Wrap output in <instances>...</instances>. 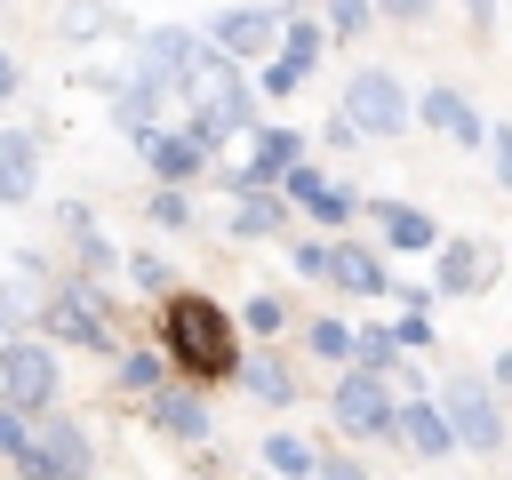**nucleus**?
Returning <instances> with one entry per match:
<instances>
[{
  "instance_id": "nucleus-40",
  "label": "nucleus",
  "mask_w": 512,
  "mask_h": 480,
  "mask_svg": "<svg viewBox=\"0 0 512 480\" xmlns=\"http://www.w3.org/2000/svg\"><path fill=\"white\" fill-rule=\"evenodd\" d=\"M16 96V56H0V104Z\"/></svg>"
},
{
  "instance_id": "nucleus-32",
  "label": "nucleus",
  "mask_w": 512,
  "mask_h": 480,
  "mask_svg": "<svg viewBox=\"0 0 512 480\" xmlns=\"http://www.w3.org/2000/svg\"><path fill=\"white\" fill-rule=\"evenodd\" d=\"M160 368H168V352H128V360H120V384L144 392V384H160Z\"/></svg>"
},
{
  "instance_id": "nucleus-13",
  "label": "nucleus",
  "mask_w": 512,
  "mask_h": 480,
  "mask_svg": "<svg viewBox=\"0 0 512 480\" xmlns=\"http://www.w3.org/2000/svg\"><path fill=\"white\" fill-rule=\"evenodd\" d=\"M168 96H176V88H168L152 64H136V72L120 80V96H112V120L136 136V128H152V120H160V104H168Z\"/></svg>"
},
{
  "instance_id": "nucleus-22",
  "label": "nucleus",
  "mask_w": 512,
  "mask_h": 480,
  "mask_svg": "<svg viewBox=\"0 0 512 480\" xmlns=\"http://www.w3.org/2000/svg\"><path fill=\"white\" fill-rule=\"evenodd\" d=\"M264 464H272L280 480H312V472H320L312 440H296V432H264Z\"/></svg>"
},
{
  "instance_id": "nucleus-36",
  "label": "nucleus",
  "mask_w": 512,
  "mask_h": 480,
  "mask_svg": "<svg viewBox=\"0 0 512 480\" xmlns=\"http://www.w3.org/2000/svg\"><path fill=\"white\" fill-rule=\"evenodd\" d=\"M392 336H400V352H424V344H432V320H424V312H408Z\"/></svg>"
},
{
  "instance_id": "nucleus-12",
  "label": "nucleus",
  "mask_w": 512,
  "mask_h": 480,
  "mask_svg": "<svg viewBox=\"0 0 512 480\" xmlns=\"http://www.w3.org/2000/svg\"><path fill=\"white\" fill-rule=\"evenodd\" d=\"M40 184V144L32 128H0V208H24Z\"/></svg>"
},
{
  "instance_id": "nucleus-5",
  "label": "nucleus",
  "mask_w": 512,
  "mask_h": 480,
  "mask_svg": "<svg viewBox=\"0 0 512 480\" xmlns=\"http://www.w3.org/2000/svg\"><path fill=\"white\" fill-rule=\"evenodd\" d=\"M440 408H448V424H456V448H504V408H496V392L480 384V376H456L448 392H440Z\"/></svg>"
},
{
  "instance_id": "nucleus-27",
  "label": "nucleus",
  "mask_w": 512,
  "mask_h": 480,
  "mask_svg": "<svg viewBox=\"0 0 512 480\" xmlns=\"http://www.w3.org/2000/svg\"><path fill=\"white\" fill-rule=\"evenodd\" d=\"M24 440H32V408L0 400V456H24Z\"/></svg>"
},
{
  "instance_id": "nucleus-35",
  "label": "nucleus",
  "mask_w": 512,
  "mask_h": 480,
  "mask_svg": "<svg viewBox=\"0 0 512 480\" xmlns=\"http://www.w3.org/2000/svg\"><path fill=\"white\" fill-rule=\"evenodd\" d=\"M328 256H336V248H320V240H304V248H296V256H288V264H296V272H304V280H328Z\"/></svg>"
},
{
  "instance_id": "nucleus-11",
  "label": "nucleus",
  "mask_w": 512,
  "mask_h": 480,
  "mask_svg": "<svg viewBox=\"0 0 512 480\" xmlns=\"http://www.w3.org/2000/svg\"><path fill=\"white\" fill-rule=\"evenodd\" d=\"M392 440H408L416 456H448V448H456V424H448L440 400H400V408H392Z\"/></svg>"
},
{
  "instance_id": "nucleus-4",
  "label": "nucleus",
  "mask_w": 512,
  "mask_h": 480,
  "mask_svg": "<svg viewBox=\"0 0 512 480\" xmlns=\"http://www.w3.org/2000/svg\"><path fill=\"white\" fill-rule=\"evenodd\" d=\"M336 112H344L360 136H400V128H408V88H400L392 72H352Z\"/></svg>"
},
{
  "instance_id": "nucleus-39",
  "label": "nucleus",
  "mask_w": 512,
  "mask_h": 480,
  "mask_svg": "<svg viewBox=\"0 0 512 480\" xmlns=\"http://www.w3.org/2000/svg\"><path fill=\"white\" fill-rule=\"evenodd\" d=\"M384 16H400V24H416V16H432V0H376Z\"/></svg>"
},
{
  "instance_id": "nucleus-2",
  "label": "nucleus",
  "mask_w": 512,
  "mask_h": 480,
  "mask_svg": "<svg viewBox=\"0 0 512 480\" xmlns=\"http://www.w3.org/2000/svg\"><path fill=\"white\" fill-rule=\"evenodd\" d=\"M24 480H96V448L72 416H32V440L16 456Z\"/></svg>"
},
{
  "instance_id": "nucleus-10",
  "label": "nucleus",
  "mask_w": 512,
  "mask_h": 480,
  "mask_svg": "<svg viewBox=\"0 0 512 480\" xmlns=\"http://www.w3.org/2000/svg\"><path fill=\"white\" fill-rule=\"evenodd\" d=\"M280 192H288V200H296V208H304L312 224H352V192H344V184H328V176H320L312 160H288Z\"/></svg>"
},
{
  "instance_id": "nucleus-9",
  "label": "nucleus",
  "mask_w": 512,
  "mask_h": 480,
  "mask_svg": "<svg viewBox=\"0 0 512 480\" xmlns=\"http://www.w3.org/2000/svg\"><path fill=\"white\" fill-rule=\"evenodd\" d=\"M280 24H288V16H264V8H224V16H208V40H216L224 56H272V48H280Z\"/></svg>"
},
{
  "instance_id": "nucleus-17",
  "label": "nucleus",
  "mask_w": 512,
  "mask_h": 480,
  "mask_svg": "<svg viewBox=\"0 0 512 480\" xmlns=\"http://www.w3.org/2000/svg\"><path fill=\"white\" fill-rule=\"evenodd\" d=\"M224 184H232V176H224ZM232 192H240V208H232V232H240V240H264V232L288 224V192H280V200L256 192V184H232Z\"/></svg>"
},
{
  "instance_id": "nucleus-29",
  "label": "nucleus",
  "mask_w": 512,
  "mask_h": 480,
  "mask_svg": "<svg viewBox=\"0 0 512 480\" xmlns=\"http://www.w3.org/2000/svg\"><path fill=\"white\" fill-rule=\"evenodd\" d=\"M312 352L320 360H352V328L344 320H312Z\"/></svg>"
},
{
  "instance_id": "nucleus-19",
  "label": "nucleus",
  "mask_w": 512,
  "mask_h": 480,
  "mask_svg": "<svg viewBox=\"0 0 512 480\" xmlns=\"http://www.w3.org/2000/svg\"><path fill=\"white\" fill-rule=\"evenodd\" d=\"M328 288H352V296H376V288H392V280H384V264H376V248H336V256H328Z\"/></svg>"
},
{
  "instance_id": "nucleus-24",
  "label": "nucleus",
  "mask_w": 512,
  "mask_h": 480,
  "mask_svg": "<svg viewBox=\"0 0 512 480\" xmlns=\"http://www.w3.org/2000/svg\"><path fill=\"white\" fill-rule=\"evenodd\" d=\"M112 24H120V16H112V8H104V0H72V8H64V24H56V32H64V40H96V32H112Z\"/></svg>"
},
{
  "instance_id": "nucleus-16",
  "label": "nucleus",
  "mask_w": 512,
  "mask_h": 480,
  "mask_svg": "<svg viewBox=\"0 0 512 480\" xmlns=\"http://www.w3.org/2000/svg\"><path fill=\"white\" fill-rule=\"evenodd\" d=\"M288 160H304V136H296V128H264V136H256V160H248L232 184H280Z\"/></svg>"
},
{
  "instance_id": "nucleus-26",
  "label": "nucleus",
  "mask_w": 512,
  "mask_h": 480,
  "mask_svg": "<svg viewBox=\"0 0 512 480\" xmlns=\"http://www.w3.org/2000/svg\"><path fill=\"white\" fill-rule=\"evenodd\" d=\"M304 72H312L304 56H288V48H272V64H264V88H256V96H296V88H304Z\"/></svg>"
},
{
  "instance_id": "nucleus-25",
  "label": "nucleus",
  "mask_w": 512,
  "mask_h": 480,
  "mask_svg": "<svg viewBox=\"0 0 512 480\" xmlns=\"http://www.w3.org/2000/svg\"><path fill=\"white\" fill-rule=\"evenodd\" d=\"M352 360H360V368H376V376H384V368H392V360H400V336H392V328H352Z\"/></svg>"
},
{
  "instance_id": "nucleus-14",
  "label": "nucleus",
  "mask_w": 512,
  "mask_h": 480,
  "mask_svg": "<svg viewBox=\"0 0 512 480\" xmlns=\"http://www.w3.org/2000/svg\"><path fill=\"white\" fill-rule=\"evenodd\" d=\"M416 112H424V128H440V136H456L464 152H480V144H488V128H480V112H472V104H464L456 88H424V104H416Z\"/></svg>"
},
{
  "instance_id": "nucleus-28",
  "label": "nucleus",
  "mask_w": 512,
  "mask_h": 480,
  "mask_svg": "<svg viewBox=\"0 0 512 480\" xmlns=\"http://www.w3.org/2000/svg\"><path fill=\"white\" fill-rule=\"evenodd\" d=\"M144 216H152L160 232H184V224H192V208H184V192H176V184H168V192H152V208H144Z\"/></svg>"
},
{
  "instance_id": "nucleus-30",
  "label": "nucleus",
  "mask_w": 512,
  "mask_h": 480,
  "mask_svg": "<svg viewBox=\"0 0 512 480\" xmlns=\"http://www.w3.org/2000/svg\"><path fill=\"white\" fill-rule=\"evenodd\" d=\"M128 280H136L144 296H168V280H176V272H168L160 256H128Z\"/></svg>"
},
{
  "instance_id": "nucleus-18",
  "label": "nucleus",
  "mask_w": 512,
  "mask_h": 480,
  "mask_svg": "<svg viewBox=\"0 0 512 480\" xmlns=\"http://www.w3.org/2000/svg\"><path fill=\"white\" fill-rule=\"evenodd\" d=\"M368 216L384 224V240H392V248H440V224H432L424 208H408V200H376Z\"/></svg>"
},
{
  "instance_id": "nucleus-38",
  "label": "nucleus",
  "mask_w": 512,
  "mask_h": 480,
  "mask_svg": "<svg viewBox=\"0 0 512 480\" xmlns=\"http://www.w3.org/2000/svg\"><path fill=\"white\" fill-rule=\"evenodd\" d=\"M312 480H368V472H360L352 456H320V472H312Z\"/></svg>"
},
{
  "instance_id": "nucleus-20",
  "label": "nucleus",
  "mask_w": 512,
  "mask_h": 480,
  "mask_svg": "<svg viewBox=\"0 0 512 480\" xmlns=\"http://www.w3.org/2000/svg\"><path fill=\"white\" fill-rule=\"evenodd\" d=\"M480 280H488V248H472V240H448V248H440V280H432V288H448V296H472Z\"/></svg>"
},
{
  "instance_id": "nucleus-42",
  "label": "nucleus",
  "mask_w": 512,
  "mask_h": 480,
  "mask_svg": "<svg viewBox=\"0 0 512 480\" xmlns=\"http://www.w3.org/2000/svg\"><path fill=\"white\" fill-rule=\"evenodd\" d=\"M496 384H512V352H504V360H496Z\"/></svg>"
},
{
  "instance_id": "nucleus-3",
  "label": "nucleus",
  "mask_w": 512,
  "mask_h": 480,
  "mask_svg": "<svg viewBox=\"0 0 512 480\" xmlns=\"http://www.w3.org/2000/svg\"><path fill=\"white\" fill-rule=\"evenodd\" d=\"M392 408H400V400H392V392L376 384V368H360V360H352V368L336 376V392H328V416H336L352 440H384V432H392Z\"/></svg>"
},
{
  "instance_id": "nucleus-6",
  "label": "nucleus",
  "mask_w": 512,
  "mask_h": 480,
  "mask_svg": "<svg viewBox=\"0 0 512 480\" xmlns=\"http://www.w3.org/2000/svg\"><path fill=\"white\" fill-rule=\"evenodd\" d=\"M0 400H16V408H48V400H56V352L32 344V336H16V344L0 352Z\"/></svg>"
},
{
  "instance_id": "nucleus-21",
  "label": "nucleus",
  "mask_w": 512,
  "mask_h": 480,
  "mask_svg": "<svg viewBox=\"0 0 512 480\" xmlns=\"http://www.w3.org/2000/svg\"><path fill=\"white\" fill-rule=\"evenodd\" d=\"M152 424L176 432V440H208V400L200 392H160L152 400Z\"/></svg>"
},
{
  "instance_id": "nucleus-33",
  "label": "nucleus",
  "mask_w": 512,
  "mask_h": 480,
  "mask_svg": "<svg viewBox=\"0 0 512 480\" xmlns=\"http://www.w3.org/2000/svg\"><path fill=\"white\" fill-rule=\"evenodd\" d=\"M368 16H376V0H328V24L352 40V32H368Z\"/></svg>"
},
{
  "instance_id": "nucleus-15",
  "label": "nucleus",
  "mask_w": 512,
  "mask_h": 480,
  "mask_svg": "<svg viewBox=\"0 0 512 480\" xmlns=\"http://www.w3.org/2000/svg\"><path fill=\"white\" fill-rule=\"evenodd\" d=\"M200 48L208 40H192V32H176V24H160V32H144V64L168 80V88H184V72L200 64Z\"/></svg>"
},
{
  "instance_id": "nucleus-8",
  "label": "nucleus",
  "mask_w": 512,
  "mask_h": 480,
  "mask_svg": "<svg viewBox=\"0 0 512 480\" xmlns=\"http://www.w3.org/2000/svg\"><path fill=\"white\" fill-rule=\"evenodd\" d=\"M136 152L152 160V176H160V184H184V176H200V168H208V144H200L192 128L176 136V128H160V120H152V128H136Z\"/></svg>"
},
{
  "instance_id": "nucleus-41",
  "label": "nucleus",
  "mask_w": 512,
  "mask_h": 480,
  "mask_svg": "<svg viewBox=\"0 0 512 480\" xmlns=\"http://www.w3.org/2000/svg\"><path fill=\"white\" fill-rule=\"evenodd\" d=\"M472 8V24H496V0H464Z\"/></svg>"
},
{
  "instance_id": "nucleus-7",
  "label": "nucleus",
  "mask_w": 512,
  "mask_h": 480,
  "mask_svg": "<svg viewBox=\"0 0 512 480\" xmlns=\"http://www.w3.org/2000/svg\"><path fill=\"white\" fill-rule=\"evenodd\" d=\"M48 336H64V344H88V352H104V344H112V320H104V296H96V280H72V288L48 304Z\"/></svg>"
},
{
  "instance_id": "nucleus-31",
  "label": "nucleus",
  "mask_w": 512,
  "mask_h": 480,
  "mask_svg": "<svg viewBox=\"0 0 512 480\" xmlns=\"http://www.w3.org/2000/svg\"><path fill=\"white\" fill-rule=\"evenodd\" d=\"M240 320H248V336H280V320H288V312H280V296H248V312H240Z\"/></svg>"
},
{
  "instance_id": "nucleus-23",
  "label": "nucleus",
  "mask_w": 512,
  "mask_h": 480,
  "mask_svg": "<svg viewBox=\"0 0 512 480\" xmlns=\"http://www.w3.org/2000/svg\"><path fill=\"white\" fill-rule=\"evenodd\" d=\"M240 376H248V392H256L264 408H288V400H296V376H288L280 360H248Z\"/></svg>"
},
{
  "instance_id": "nucleus-1",
  "label": "nucleus",
  "mask_w": 512,
  "mask_h": 480,
  "mask_svg": "<svg viewBox=\"0 0 512 480\" xmlns=\"http://www.w3.org/2000/svg\"><path fill=\"white\" fill-rule=\"evenodd\" d=\"M160 352L192 376H232L240 368V344H232V320L224 304L208 296H160Z\"/></svg>"
},
{
  "instance_id": "nucleus-37",
  "label": "nucleus",
  "mask_w": 512,
  "mask_h": 480,
  "mask_svg": "<svg viewBox=\"0 0 512 480\" xmlns=\"http://www.w3.org/2000/svg\"><path fill=\"white\" fill-rule=\"evenodd\" d=\"M488 160H496V184H512V128H488Z\"/></svg>"
},
{
  "instance_id": "nucleus-34",
  "label": "nucleus",
  "mask_w": 512,
  "mask_h": 480,
  "mask_svg": "<svg viewBox=\"0 0 512 480\" xmlns=\"http://www.w3.org/2000/svg\"><path fill=\"white\" fill-rule=\"evenodd\" d=\"M280 48H288V56H304V64H312V56H320V32H312V24H280Z\"/></svg>"
}]
</instances>
